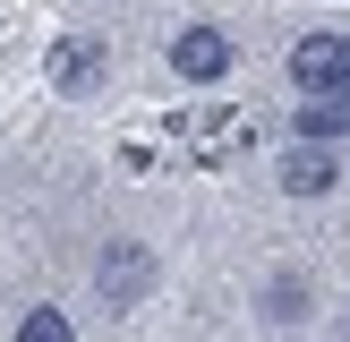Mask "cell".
I'll return each instance as SVG.
<instances>
[{
	"label": "cell",
	"mask_w": 350,
	"mask_h": 342,
	"mask_svg": "<svg viewBox=\"0 0 350 342\" xmlns=\"http://www.w3.org/2000/svg\"><path fill=\"white\" fill-rule=\"evenodd\" d=\"M51 77H60V94H94V86L111 77V51H103L94 34H68V43L51 51Z\"/></svg>",
	"instance_id": "6"
},
{
	"label": "cell",
	"mask_w": 350,
	"mask_h": 342,
	"mask_svg": "<svg viewBox=\"0 0 350 342\" xmlns=\"http://www.w3.org/2000/svg\"><path fill=\"white\" fill-rule=\"evenodd\" d=\"M231 60H239V43L222 26H180L171 34V68H180L188 86H214V77H231Z\"/></svg>",
	"instance_id": "3"
},
{
	"label": "cell",
	"mask_w": 350,
	"mask_h": 342,
	"mask_svg": "<svg viewBox=\"0 0 350 342\" xmlns=\"http://www.w3.org/2000/svg\"><path fill=\"white\" fill-rule=\"evenodd\" d=\"M291 86L299 94H350V34H299L291 43Z\"/></svg>",
	"instance_id": "2"
},
{
	"label": "cell",
	"mask_w": 350,
	"mask_h": 342,
	"mask_svg": "<svg viewBox=\"0 0 350 342\" xmlns=\"http://www.w3.org/2000/svg\"><path fill=\"white\" fill-rule=\"evenodd\" d=\"M154 282H163V265H154L146 239H103V248H94V291H103L111 308H137Z\"/></svg>",
	"instance_id": "1"
},
{
	"label": "cell",
	"mask_w": 350,
	"mask_h": 342,
	"mask_svg": "<svg viewBox=\"0 0 350 342\" xmlns=\"http://www.w3.org/2000/svg\"><path fill=\"white\" fill-rule=\"evenodd\" d=\"M342 342H350V325H342Z\"/></svg>",
	"instance_id": "8"
},
{
	"label": "cell",
	"mask_w": 350,
	"mask_h": 342,
	"mask_svg": "<svg viewBox=\"0 0 350 342\" xmlns=\"http://www.w3.org/2000/svg\"><path fill=\"white\" fill-rule=\"evenodd\" d=\"M256 317L273 325V334H299L308 317H317V282H308V274H265V291H256Z\"/></svg>",
	"instance_id": "4"
},
{
	"label": "cell",
	"mask_w": 350,
	"mask_h": 342,
	"mask_svg": "<svg viewBox=\"0 0 350 342\" xmlns=\"http://www.w3.org/2000/svg\"><path fill=\"white\" fill-rule=\"evenodd\" d=\"M17 342H77L68 334V308H26L17 317Z\"/></svg>",
	"instance_id": "7"
},
{
	"label": "cell",
	"mask_w": 350,
	"mask_h": 342,
	"mask_svg": "<svg viewBox=\"0 0 350 342\" xmlns=\"http://www.w3.org/2000/svg\"><path fill=\"white\" fill-rule=\"evenodd\" d=\"M282 197H334V180H342V154L334 146H308V137H291V154H282Z\"/></svg>",
	"instance_id": "5"
}]
</instances>
